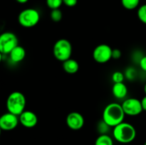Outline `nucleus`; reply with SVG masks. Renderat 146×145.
I'll use <instances>...</instances> for the list:
<instances>
[{
	"label": "nucleus",
	"mask_w": 146,
	"mask_h": 145,
	"mask_svg": "<svg viewBox=\"0 0 146 145\" xmlns=\"http://www.w3.org/2000/svg\"><path fill=\"white\" fill-rule=\"evenodd\" d=\"M125 115L122 105L116 102H112L104 108L103 121L111 127H115L123 122Z\"/></svg>",
	"instance_id": "1"
},
{
	"label": "nucleus",
	"mask_w": 146,
	"mask_h": 145,
	"mask_svg": "<svg viewBox=\"0 0 146 145\" xmlns=\"http://www.w3.org/2000/svg\"><path fill=\"white\" fill-rule=\"evenodd\" d=\"M113 134L117 142L122 144H128L135 139L136 130L131 124L123 122L114 127Z\"/></svg>",
	"instance_id": "2"
},
{
	"label": "nucleus",
	"mask_w": 146,
	"mask_h": 145,
	"mask_svg": "<svg viewBox=\"0 0 146 145\" xmlns=\"http://www.w3.org/2000/svg\"><path fill=\"white\" fill-rule=\"evenodd\" d=\"M26 107V98L23 93L14 91L8 96L7 108L9 112L19 116L24 111Z\"/></svg>",
	"instance_id": "3"
},
{
	"label": "nucleus",
	"mask_w": 146,
	"mask_h": 145,
	"mask_svg": "<svg viewBox=\"0 0 146 145\" xmlns=\"http://www.w3.org/2000/svg\"><path fill=\"white\" fill-rule=\"evenodd\" d=\"M54 55L59 61H67L71 58L72 53V45L69 41L65 38H61L55 43L53 48Z\"/></svg>",
	"instance_id": "4"
},
{
	"label": "nucleus",
	"mask_w": 146,
	"mask_h": 145,
	"mask_svg": "<svg viewBox=\"0 0 146 145\" xmlns=\"http://www.w3.org/2000/svg\"><path fill=\"white\" fill-rule=\"evenodd\" d=\"M40 20L39 12L35 9H26L19 14L18 21L25 28H31L36 25Z\"/></svg>",
	"instance_id": "5"
},
{
	"label": "nucleus",
	"mask_w": 146,
	"mask_h": 145,
	"mask_svg": "<svg viewBox=\"0 0 146 145\" xmlns=\"http://www.w3.org/2000/svg\"><path fill=\"white\" fill-rule=\"evenodd\" d=\"M17 36L12 32H4L0 36V52L1 54H9L15 47L19 45Z\"/></svg>",
	"instance_id": "6"
},
{
	"label": "nucleus",
	"mask_w": 146,
	"mask_h": 145,
	"mask_svg": "<svg viewBox=\"0 0 146 145\" xmlns=\"http://www.w3.org/2000/svg\"><path fill=\"white\" fill-rule=\"evenodd\" d=\"M113 49L107 44H100L97 45L93 52V57L96 62L98 63H106L112 58Z\"/></svg>",
	"instance_id": "7"
},
{
	"label": "nucleus",
	"mask_w": 146,
	"mask_h": 145,
	"mask_svg": "<svg viewBox=\"0 0 146 145\" xmlns=\"http://www.w3.org/2000/svg\"><path fill=\"white\" fill-rule=\"evenodd\" d=\"M121 105L125 115L129 116H137L143 110L141 105V101L134 98L125 100Z\"/></svg>",
	"instance_id": "8"
},
{
	"label": "nucleus",
	"mask_w": 146,
	"mask_h": 145,
	"mask_svg": "<svg viewBox=\"0 0 146 145\" xmlns=\"http://www.w3.org/2000/svg\"><path fill=\"white\" fill-rule=\"evenodd\" d=\"M19 122L18 116L8 112L0 117V128L4 131L13 130L17 127Z\"/></svg>",
	"instance_id": "9"
},
{
	"label": "nucleus",
	"mask_w": 146,
	"mask_h": 145,
	"mask_svg": "<svg viewBox=\"0 0 146 145\" xmlns=\"http://www.w3.org/2000/svg\"><path fill=\"white\" fill-rule=\"evenodd\" d=\"M66 122L72 130H79L84 125V118L79 112H72L67 115Z\"/></svg>",
	"instance_id": "10"
},
{
	"label": "nucleus",
	"mask_w": 146,
	"mask_h": 145,
	"mask_svg": "<svg viewBox=\"0 0 146 145\" xmlns=\"http://www.w3.org/2000/svg\"><path fill=\"white\" fill-rule=\"evenodd\" d=\"M19 122L27 128H32L36 125L38 118L36 115L31 111L24 110L19 115Z\"/></svg>",
	"instance_id": "11"
},
{
	"label": "nucleus",
	"mask_w": 146,
	"mask_h": 145,
	"mask_svg": "<svg viewBox=\"0 0 146 145\" xmlns=\"http://www.w3.org/2000/svg\"><path fill=\"white\" fill-rule=\"evenodd\" d=\"M113 95L117 99H123L128 94V88L123 82L114 83L112 88Z\"/></svg>",
	"instance_id": "12"
},
{
	"label": "nucleus",
	"mask_w": 146,
	"mask_h": 145,
	"mask_svg": "<svg viewBox=\"0 0 146 145\" xmlns=\"http://www.w3.org/2000/svg\"><path fill=\"white\" fill-rule=\"evenodd\" d=\"M10 58L14 63H19L24 59L26 56L25 49L21 45H17L9 53Z\"/></svg>",
	"instance_id": "13"
},
{
	"label": "nucleus",
	"mask_w": 146,
	"mask_h": 145,
	"mask_svg": "<svg viewBox=\"0 0 146 145\" xmlns=\"http://www.w3.org/2000/svg\"><path fill=\"white\" fill-rule=\"evenodd\" d=\"M63 68L67 73L75 74L79 69V65L76 60L69 58L67 61L63 62Z\"/></svg>",
	"instance_id": "14"
},
{
	"label": "nucleus",
	"mask_w": 146,
	"mask_h": 145,
	"mask_svg": "<svg viewBox=\"0 0 146 145\" xmlns=\"http://www.w3.org/2000/svg\"><path fill=\"white\" fill-rule=\"evenodd\" d=\"M94 145H113V141L109 135L104 134L97 137Z\"/></svg>",
	"instance_id": "15"
},
{
	"label": "nucleus",
	"mask_w": 146,
	"mask_h": 145,
	"mask_svg": "<svg viewBox=\"0 0 146 145\" xmlns=\"http://www.w3.org/2000/svg\"><path fill=\"white\" fill-rule=\"evenodd\" d=\"M140 0H121L123 7L128 10H133L138 7Z\"/></svg>",
	"instance_id": "16"
},
{
	"label": "nucleus",
	"mask_w": 146,
	"mask_h": 145,
	"mask_svg": "<svg viewBox=\"0 0 146 145\" xmlns=\"http://www.w3.org/2000/svg\"><path fill=\"white\" fill-rule=\"evenodd\" d=\"M50 17H51V20L54 22H59L63 17L62 11L59 9H56L51 10V13H50Z\"/></svg>",
	"instance_id": "17"
},
{
	"label": "nucleus",
	"mask_w": 146,
	"mask_h": 145,
	"mask_svg": "<svg viewBox=\"0 0 146 145\" xmlns=\"http://www.w3.org/2000/svg\"><path fill=\"white\" fill-rule=\"evenodd\" d=\"M138 17L141 22L146 24V4L139 7L138 10Z\"/></svg>",
	"instance_id": "18"
},
{
	"label": "nucleus",
	"mask_w": 146,
	"mask_h": 145,
	"mask_svg": "<svg viewBox=\"0 0 146 145\" xmlns=\"http://www.w3.org/2000/svg\"><path fill=\"white\" fill-rule=\"evenodd\" d=\"M63 3V0H46L47 6L51 10L59 9Z\"/></svg>",
	"instance_id": "19"
},
{
	"label": "nucleus",
	"mask_w": 146,
	"mask_h": 145,
	"mask_svg": "<svg viewBox=\"0 0 146 145\" xmlns=\"http://www.w3.org/2000/svg\"><path fill=\"white\" fill-rule=\"evenodd\" d=\"M124 80V75L120 71H115L112 75V80L114 83L123 82Z\"/></svg>",
	"instance_id": "20"
},
{
	"label": "nucleus",
	"mask_w": 146,
	"mask_h": 145,
	"mask_svg": "<svg viewBox=\"0 0 146 145\" xmlns=\"http://www.w3.org/2000/svg\"><path fill=\"white\" fill-rule=\"evenodd\" d=\"M63 2L68 7H73L76 5L78 0H63Z\"/></svg>",
	"instance_id": "21"
},
{
	"label": "nucleus",
	"mask_w": 146,
	"mask_h": 145,
	"mask_svg": "<svg viewBox=\"0 0 146 145\" xmlns=\"http://www.w3.org/2000/svg\"><path fill=\"white\" fill-rule=\"evenodd\" d=\"M121 51L119 49H113L112 52V58L114 59H118V58H121Z\"/></svg>",
	"instance_id": "22"
},
{
	"label": "nucleus",
	"mask_w": 146,
	"mask_h": 145,
	"mask_svg": "<svg viewBox=\"0 0 146 145\" xmlns=\"http://www.w3.org/2000/svg\"><path fill=\"white\" fill-rule=\"evenodd\" d=\"M139 65L141 69L146 72V55L141 58V59L140 60Z\"/></svg>",
	"instance_id": "23"
},
{
	"label": "nucleus",
	"mask_w": 146,
	"mask_h": 145,
	"mask_svg": "<svg viewBox=\"0 0 146 145\" xmlns=\"http://www.w3.org/2000/svg\"><path fill=\"white\" fill-rule=\"evenodd\" d=\"M141 105H142L143 109L146 111V95L142 98V100H141Z\"/></svg>",
	"instance_id": "24"
},
{
	"label": "nucleus",
	"mask_w": 146,
	"mask_h": 145,
	"mask_svg": "<svg viewBox=\"0 0 146 145\" xmlns=\"http://www.w3.org/2000/svg\"><path fill=\"white\" fill-rule=\"evenodd\" d=\"M18 3H20V4H25L27 3L29 0H16Z\"/></svg>",
	"instance_id": "25"
},
{
	"label": "nucleus",
	"mask_w": 146,
	"mask_h": 145,
	"mask_svg": "<svg viewBox=\"0 0 146 145\" xmlns=\"http://www.w3.org/2000/svg\"><path fill=\"white\" fill-rule=\"evenodd\" d=\"M144 92H145V93L146 95V83L145 84V85H144Z\"/></svg>",
	"instance_id": "26"
},
{
	"label": "nucleus",
	"mask_w": 146,
	"mask_h": 145,
	"mask_svg": "<svg viewBox=\"0 0 146 145\" xmlns=\"http://www.w3.org/2000/svg\"><path fill=\"white\" fill-rule=\"evenodd\" d=\"M144 145H146V142H145V144H144Z\"/></svg>",
	"instance_id": "27"
}]
</instances>
